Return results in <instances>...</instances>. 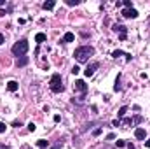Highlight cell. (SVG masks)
<instances>
[{"label":"cell","instance_id":"cell-1","mask_svg":"<svg viewBox=\"0 0 150 149\" xmlns=\"http://www.w3.org/2000/svg\"><path fill=\"white\" fill-rule=\"evenodd\" d=\"M94 54V48L93 46H80L73 51V56L79 63H85V61H89V58Z\"/></svg>","mask_w":150,"mask_h":149},{"label":"cell","instance_id":"cell-2","mask_svg":"<svg viewBox=\"0 0 150 149\" xmlns=\"http://www.w3.org/2000/svg\"><path fill=\"white\" fill-rule=\"evenodd\" d=\"M49 88L52 93H63L65 91V84H63V77L61 74H52L51 76V81H49Z\"/></svg>","mask_w":150,"mask_h":149},{"label":"cell","instance_id":"cell-3","mask_svg":"<svg viewBox=\"0 0 150 149\" xmlns=\"http://www.w3.org/2000/svg\"><path fill=\"white\" fill-rule=\"evenodd\" d=\"M11 51H12V54L14 56H25L26 53H28V40L26 39H19L17 42H16V44L11 48Z\"/></svg>","mask_w":150,"mask_h":149},{"label":"cell","instance_id":"cell-4","mask_svg":"<svg viewBox=\"0 0 150 149\" xmlns=\"http://www.w3.org/2000/svg\"><path fill=\"white\" fill-rule=\"evenodd\" d=\"M73 91H75V93H80V100H84L85 95H87V84H85V81L77 79V81L73 82Z\"/></svg>","mask_w":150,"mask_h":149},{"label":"cell","instance_id":"cell-5","mask_svg":"<svg viewBox=\"0 0 150 149\" xmlns=\"http://www.w3.org/2000/svg\"><path fill=\"white\" fill-rule=\"evenodd\" d=\"M112 30H114L115 33H119V39H120V40H126V39H127V28H126L124 25H114Z\"/></svg>","mask_w":150,"mask_h":149},{"label":"cell","instance_id":"cell-6","mask_svg":"<svg viewBox=\"0 0 150 149\" xmlns=\"http://www.w3.org/2000/svg\"><path fill=\"white\" fill-rule=\"evenodd\" d=\"M98 67H100V63L98 61H93V63H89L87 67H85V70H84V76L85 77H91L96 70H98Z\"/></svg>","mask_w":150,"mask_h":149},{"label":"cell","instance_id":"cell-7","mask_svg":"<svg viewBox=\"0 0 150 149\" xmlns=\"http://www.w3.org/2000/svg\"><path fill=\"white\" fill-rule=\"evenodd\" d=\"M141 121H143V118H141V116H135V118H126V119H122V121H120V125L133 126V125H138V123H141Z\"/></svg>","mask_w":150,"mask_h":149},{"label":"cell","instance_id":"cell-8","mask_svg":"<svg viewBox=\"0 0 150 149\" xmlns=\"http://www.w3.org/2000/svg\"><path fill=\"white\" fill-rule=\"evenodd\" d=\"M124 18H127V19H135V18H138V11L135 9V7H131V9H122V12H120Z\"/></svg>","mask_w":150,"mask_h":149},{"label":"cell","instance_id":"cell-9","mask_svg":"<svg viewBox=\"0 0 150 149\" xmlns=\"http://www.w3.org/2000/svg\"><path fill=\"white\" fill-rule=\"evenodd\" d=\"M73 40H75V35L72 32H67L65 35H63V39H61V44H68V42H73Z\"/></svg>","mask_w":150,"mask_h":149},{"label":"cell","instance_id":"cell-10","mask_svg":"<svg viewBox=\"0 0 150 149\" xmlns=\"http://www.w3.org/2000/svg\"><path fill=\"white\" fill-rule=\"evenodd\" d=\"M135 137H136L138 140H145V139H147V132H145V128H136V130H135Z\"/></svg>","mask_w":150,"mask_h":149},{"label":"cell","instance_id":"cell-11","mask_svg":"<svg viewBox=\"0 0 150 149\" xmlns=\"http://www.w3.org/2000/svg\"><path fill=\"white\" fill-rule=\"evenodd\" d=\"M28 56H19L17 60H16V67H26L28 65Z\"/></svg>","mask_w":150,"mask_h":149},{"label":"cell","instance_id":"cell-12","mask_svg":"<svg viewBox=\"0 0 150 149\" xmlns=\"http://www.w3.org/2000/svg\"><path fill=\"white\" fill-rule=\"evenodd\" d=\"M17 88H19V84H17L16 81H9V82H7V90H9V91L14 93V91H17Z\"/></svg>","mask_w":150,"mask_h":149},{"label":"cell","instance_id":"cell-13","mask_svg":"<svg viewBox=\"0 0 150 149\" xmlns=\"http://www.w3.org/2000/svg\"><path fill=\"white\" fill-rule=\"evenodd\" d=\"M54 5H56L54 0H49V2H44V4H42V9H44V11H51V9H54Z\"/></svg>","mask_w":150,"mask_h":149},{"label":"cell","instance_id":"cell-14","mask_svg":"<svg viewBox=\"0 0 150 149\" xmlns=\"http://www.w3.org/2000/svg\"><path fill=\"white\" fill-rule=\"evenodd\" d=\"M120 74H117V79H115V84H114V91H120L122 90V86H120Z\"/></svg>","mask_w":150,"mask_h":149},{"label":"cell","instance_id":"cell-15","mask_svg":"<svg viewBox=\"0 0 150 149\" xmlns=\"http://www.w3.org/2000/svg\"><path fill=\"white\" fill-rule=\"evenodd\" d=\"M46 39H47V35H46V33H42V32H38V33L35 35V40L38 42V44H42V42H44Z\"/></svg>","mask_w":150,"mask_h":149},{"label":"cell","instance_id":"cell-16","mask_svg":"<svg viewBox=\"0 0 150 149\" xmlns=\"http://www.w3.org/2000/svg\"><path fill=\"white\" fill-rule=\"evenodd\" d=\"M37 146H38L40 149H47V147H49V140L40 139V140H37Z\"/></svg>","mask_w":150,"mask_h":149},{"label":"cell","instance_id":"cell-17","mask_svg":"<svg viewBox=\"0 0 150 149\" xmlns=\"http://www.w3.org/2000/svg\"><path fill=\"white\" fill-rule=\"evenodd\" d=\"M112 56L117 60V58H120V56H126V53H124V51H120V49H115V51L112 53Z\"/></svg>","mask_w":150,"mask_h":149},{"label":"cell","instance_id":"cell-18","mask_svg":"<svg viewBox=\"0 0 150 149\" xmlns=\"http://www.w3.org/2000/svg\"><path fill=\"white\" fill-rule=\"evenodd\" d=\"M65 4L70 5V7H73V5H79L80 4V0H65Z\"/></svg>","mask_w":150,"mask_h":149},{"label":"cell","instance_id":"cell-19","mask_svg":"<svg viewBox=\"0 0 150 149\" xmlns=\"http://www.w3.org/2000/svg\"><path fill=\"white\" fill-rule=\"evenodd\" d=\"M126 112H127V107L124 105V107H120V109H119V112H117V114H119V119H120V118H124V114H126Z\"/></svg>","mask_w":150,"mask_h":149},{"label":"cell","instance_id":"cell-20","mask_svg":"<svg viewBox=\"0 0 150 149\" xmlns=\"http://www.w3.org/2000/svg\"><path fill=\"white\" fill-rule=\"evenodd\" d=\"M61 147H63V140H58L52 147H47V149H61Z\"/></svg>","mask_w":150,"mask_h":149},{"label":"cell","instance_id":"cell-21","mask_svg":"<svg viewBox=\"0 0 150 149\" xmlns=\"http://www.w3.org/2000/svg\"><path fill=\"white\" fill-rule=\"evenodd\" d=\"M122 5H124L126 9H131V7H133V2H131V0H124V2H122Z\"/></svg>","mask_w":150,"mask_h":149},{"label":"cell","instance_id":"cell-22","mask_svg":"<svg viewBox=\"0 0 150 149\" xmlns=\"http://www.w3.org/2000/svg\"><path fill=\"white\" fill-rule=\"evenodd\" d=\"M79 72H80V69H79V65H73V67H72V74H73V76H77Z\"/></svg>","mask_w":150,"mask_h":149},{"label":"cell","instance_id":"cell-23","mask_svg":"<svg viewBox=\"0 0 150 149\" xmlns=\"http://www.w3.org/2000/svg\"><path fill=\"white\" fill-rule=\"evenodd\" d=\"M12 126H14V128H19V126H23V123H21V119H16L12 123Z\"/></svg>","mask_w":150,"mask_h":149},{"label":"cell","instance_id":"cell-24","mask_svg":"<svg viewBox=\"0 0 150 149\" xmlns=\"http://www.w3.org/2000/svg\"><path fill=\"white\" fill-rule=\"evenodd\" d=\"M126 146H127L126 140H117V147H126Z\"/></svg>","mask_w":150,"mask_h":149},{"label":"cell","instance_id":"cell-25","mask_svg":"<svg viewBox=\"0 0 150 149\" xmlns=\"http://www.w3.org/2000/svg\"><path fill=\"white\" fill-rule=\"evenodd\" d=\"M5 128H7V126H5V123H2V121H0V133H4V132H5Z\"/></svg>","mask_w":150,"mask_h":149},{"label":"cell","instance_id":"cell-26","mask_svg":"<svg viewBox=\"0 0 150 149\" xmlns=\"http://www.w3.org/2000/svg\"><path fill=\"white\" fill-rule=\"evenodd\" d=\"M35 128H37L35 123H30V125H28V132H35Z\"/></svg>","mask_w":150,"mask_h":149},{"label":"cell","instance_id":"cell-27","mask_svg":"<svg viewBox=\"0 0 150 149\" xmlns=\"http://www.w3.org/2000/svg\"><path fill=\"white\" fill-rule=\"evenodd\" d=\"M101 132H103V128H96V130L93 132V135H94V137H98V135H100Z\"/></svg>","mask_w":150,"mask_h":149},{"label":"cell","instance_id":"cell-28","mask_svg":"<svg viewBox=\"0 0 150 149\" xmlns=\"http://www.w3.org/2000/svg\"><path fill=\"white\" fill-rule=\"evenodd\" d=\"M59 121H61V116H59V114H56V116H54V123H59Z\"/></svg>","mask_w":150,"mask_h":149},{"label":"cell","instance_id":"cell-29","mask_svg":"<svg viewBox=\"0 0 150 149\" xmlns=\"http://www.w3.org/2000/svg\"><path fill=\"white\" fill-rule=\"evenodd\" d=\"M4 40H5V37H4V33H0V44H4Z\"/></svg>","mask_w":150,"mask_h":149},{"label":"cell","instance_id":"cell-30","mask_svg":"<svg viewBox=\"0 0 150 149\" xmlns=\"http://www.w3.org/2000/svg\"><path fill=\"white\" fill-rule=\"evenodd\" d=\"M126 147H127V149H135V146H133L131 142H127V146H126Z\"/></svg>","mask_w":150,"mask_h":149},{"label":"cell","instance_id":"cell-31","mask_svg":"<svg viewBox=\"0 0 150 149\" xmlns=\"http://www.w3.org/2000/svg\"><path fill=\"white\" fill-rule=\"evenodd\" d=\"M0 149H11L9 146H5V144H0Z\"/></svg>","mask_w":150,"mask_h":149},{"label":"cell","instance_id":"cell-32","mask_svg":"<svg viewBox=\"0 0 150 149\" xmlns=\"http://www.w3.org/2000/svg\"><path fill=\"white\" fill-rule=\"evenodd\" d=\"M7 14V11H4V9H0V16H5Z\"/></svg>","mask_w":150,"mask_h":149},{"label":"cell","instance_id":"cell-33","mask_svg":"<svg viewBox=\"0 0 150 149\" xmlns=\"http://www.w3.org/2000/svg\"><path fill=\"white\" fill-rule=\"evenodd\" d=\"M21 149H32V147H30L28 144H25V146H21Z\"/></svg>","mask_w":150,"mask_h":149},{"label":"cell","instance_id":"cell-34","mask_svg":"<svg viewBox=\"0 0 150 149\" xmlns=\"http://www.w3.org/2000/svg\"><path fill=\"white\" fill-rule=\"evenodd\" d=\"M145 146H147V147H150V139H148V140H145Z\"/></svg>","mask_w":150,"mask_h":149},{"label":"cell","instance_id":"cell-35","mask_svg":"<svg viewBox=\"0 0 150 149\" xmlns=\"http://www.w3.org/2000/svg\"><path fill=\"white\" fill-rule=\"evenodd\" d=\"M2 5H5V0H0V7H2Z\"/></svg>","mask_w":150,"mask_h":149}]
</instances>
